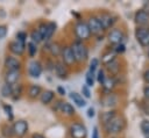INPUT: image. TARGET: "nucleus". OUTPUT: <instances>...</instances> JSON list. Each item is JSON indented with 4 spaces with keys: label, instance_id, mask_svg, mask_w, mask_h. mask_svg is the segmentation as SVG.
<instances>
[{
    "label": "nucleus",
    "instance_id": "8",
    "mask_svg": "<svg viewBox=\"0 0 149 138\" xmlns=\"http://www.w3.org/2000/svg\"><path fill=\"white\" fill-rule=\"evenodd\" d=\"M86 24H87V27L90 29L91 35H99V34H101L104 31V29L101 27V23L99 22L97 16H93V15L90 16L87 22H86Z\"/></svg>",
    "mask_w": 149,
    "mask_h": 138
},
{
    "label": "nucleus",
    "instance_id": "27",
    "mask_svg": "<svg viewBox=\"0 0 149 138\" xmlns=\"http://www.w3.org/2000/svg\"><path fill=\"white\" fill-rule=\"evenodd\" d=\"M21 94H22V86L19 85V83L17 85H14L13 86V89H12V97H13V100L16 101L17 99H20Z\"/></svg>",
    "mask_w": 149,
    "mask_h": 138
},
{
    "label": "nucleus",
    "instance_id": "42",
    "mask_svg": "<svg viewBox=\"0 0 149 138\" xmlns=\"http://www.w3.org/2000/svg\"><path fill=\"white\" fill-rule=\"evenodd\" d=\"M6 35H7V27L3 26V24H1L0 26V39L1 38H5Z\"/></svg>",
    "mask_w": 149,
    "mask_h": 138
},
{
    "label": "nucleus",
    "instance_id": "3",
    "mask_svg": "<svg viewBox=\"0 0 149 138\" xmlns=\"http://www.w3.org/2000/svg\"><path fill=\"white\" fill-rule=\"evenodd\" d=\"M74 34H76L78 41H80V42L87 41L91 37L90 29H88L86 22H84V21H78L74 24Z\"/></svg>",
    "mask_w": 149,
    "mask_h": 138
},
{
    "label": "nucleus",
    "instance_id": "50",
    "mask_svg": "<svg viewBox=\"0 0 149 138\" xmlns=\"http://www.w3.org/2000/svg\"><path fill=\"white\" fill-rule=\"evenodd\" d=\"M148 58H149V50H148Z\"/></svg>",
    "mask_w": 149,
    "mask_h": 138
},
{
    "label": "nucleus",
    "instance_id": "35",
    "mask_svg": "<svg viewBox=\"0 0 149 138\" xmlns=\"http://www.w3.org/2000/svg\"><path fill=\"white\" fill-rule=\"evenodd\" d=\"M115 58H114V53H111V52H108V53H105L104 55V57H102V63L105 64V65H107V64H109L111 61H113Z\"/></svg>",
    "mask_w": 149,
    "mask_h": 138
},
{
    "label": "nucleus",
    "instance_id": "21",
    "mask_svg": "<svg viewBox=\"0 0 149 138\" xmlns=\"http://www.w3.org/2000/svg\"><path fill=\"white\" fill-rule=\"evenodd\" d=\"M55 97V93L52 90H44L43 93H41V96H40V100L43 104H49Z\"/></svg>",
    "mask_w": 149,
    "mask_h": 138
},
{
    "label": "nucleus",
    "instance_id": "16",
    "mask_svg": "<svg viewBox=\"0 0 149 138\" xmlns=\"http://www.w3.org/2000/svg\"><path fill=\"white\" fill-rule=\"evenodd\" d=\"M8 48H9V51L13 55H15V56H22L23 52H24V50H26V44L15 39V41H12L9 43Z\"/></svg>",
    "mask_w": 149,
    "mask_h": 138
},
{
    "label": "nucleus",
    "instance_id": "49",
    "mask_svg": "<svg viewBox=\"0 0 149 138\" xmlns=\"http://www.w3.org/2000/svg\"><path fill=\"white\" fill-rule=\"evenodd\" d=\"M144 137H146V138H149V133H148V135H146Z\"/></svg>",
    "mask_w": 149,
    "mask_h": 138
},
{
    "label": "nucleus",
    "instance_id": "46",
    "mask_svg": "<svg viewBox=\"0 0 149 138\" xmlns=\"http://www.w3.org/2000/svg\"><path fill=\"white\" fill-rule=\"evenodd\" d=\"M93 116H94V109L91 107V108L87 109V117L91 118V117H93Z\"/></svg>",
    "mask_w": 149,
    "mask_h": 138
},
{
    "label": "nucleus",
    "instance_id": "15",
    "mask_svg": "<svg viewBox=\"0 0 149 138\" xmlns=\"http://www.w3.org/2000/svg\"><path fill=\"white\" fill-rule=\"evenodd\" d=\"M54 71H55V74L59 79H66L68 75H69L68 66L63 61H56L55 63V66H54Z\"/></svg>",
    "mask_w": 149,
    "mask_h": 138
},
{
    "label": "nucleus",
    "instance_id": "41",
    "mask_svg": "<svg viewBox=\"0 0 149 138\" xmlns=\"http://www.w3.org/2000/svg\"><path fill=\"white\" fill-rule=\"evenodd\" d=\"M81 93H83L84 97H86V99L91 97V92H90V89H88V87H87L86 85H83V87H81Z\"/></svg>",
    "mask_w": 149,
    "mask_h": 138
},
{
    "label": "nucleus",
    "instance_id": "30",
    "mask_svg": "<svg viewBox=\"0 0 149 138\" xmlns=\"http://www.w3.org/2000/svg\"><path fill=\"white\" fill-rule=\"evenodd\" d=\"M27 50H28V55L30 57H34L37 52V45L33 42H29V43H27Z\"/></svg>",
    "mask_w": 149,
    "mask_h": 138
},
{
    "label": "nucleus",
    "instance_id": "37",
    "mask_svg": "<svg viewBox=\"0 0 149 138\" xmlns=\"http://www.w3.org/2000/svg\"><path fill=\"white\" fill-rule=\"evenodd\" d=\"M98 64H99V60H98L97 58H93V59L91 60V63H90V68H88V72L94 73V71H95V70H97V67H98Z\"/></svg>",
    "mask_w": 149,
    "mask_h": 138
},
{
    "label": "nucleus",
    "instance_id": "1",
    "mask_svg": "<svg viewBox=\"0 0 149 138\" xmlns=\"http://www.w3.org/2000/svg\"><path fill=\"white\" fill-rule=\"evenodd\" d=\"M70 48L72 50V53L74 56L76 61L83 63V61H85L87 59V57H88V49H87V46L83 42L77 39V41H74L70 45Z\"/></svg>",
    "mask_w": 149,
    "mask_h": 138
},
{
    "label": "nucleus",
    "instance_id": "7",
    "mask_svg": "<svg viewBox=\"0 0 149 138\" xmlns=\"http://www.w3.org/2000/svg\"><path fill=\"white\" fill-rule=\"evenodd\" d=\"M70 135L72 138H86L87 130L80 123H72L70 125Z\"/></svg>",
    "mask_w": 149,
    "mask_h": 138
},
{
    "label": "nucleus",
    "instance_id": "32",
    "mask_svg": "<svg viewBox=\"0 0 149 138\" xmlns=\"http://www.w3.org/2000/svg\"><path fill=\"white\" fill-rule=\"evenodd\" d=\"M140 128H141V131L144 136L148 135L149 133V119H143L140 124Z\"/></svg>",
    "mask_w": 149,
    "mask_h": 138
},
{
    "label": "nucleus",
    "instance_id": "23",
    "mask_svg": "<svg viewBox=\"0 0 149 138\" xmlns=\"http://www.w3.org/2000/svg\"><path fill=\"white\" fill-rule=\"evenodd\" d=\"M118 114H116V111L115 110H109V111H106V112H102L101 115H100V121L102 122V124L105 125V124H107L114 116H116Z\"/></svg>",
    "mask_w": 149,
    "mask_h": 138
},
{
    "label": "nucleus",
    "instance_id": "48",
    "mask_svg": "<svg viewBox=\"0 0 149 138\" xmlns=\"http://www.w3.org/2000/svg\"><path fill=\"white\" fill-rule=\"evenodd\" d=\"M33 138H45L43 135H41V133H34L33 135Z\"/></svg>",
    "mask_w": 149,
    "mask_h": 138
},
{
    "label": "nucleus",
    "instance_id": "39",
    "mask_svg": "<svg viewBox=\"0 0 149 138\" xmlns=\"http://www.w3.org/2000/svg\"><path fill=\"white\" fill-rule=\"evenodd\" d=\"M26 38H27V32L24 31H19L16 34V41L21 42V43H26Z\"/></svg>",
    "mask_w": 149,
    "mask_h": 138
},
{
    "label": "nucleus",
    "instance_id": "40",
    "mask_svg": "<svg viewBox=\"0 0 149 138\" xmlns=\"http://www.w3.org/2000/svg\"><path fill=\"white\" fill-rule=\"evenodd\" d=\"M114 51H115L116 53H123V52L126 51V46H125V44H123V43L116 44L115 48H114Z\"/></svg>",
    "mask_w": 149,
    "mask_h": 138
},
{
    "label": "nucleus",
    "instance_id": "17",
    "mask_svg": "<svg viewBox=\"0 0 149 138\" xmlns=\"http://www.w3.org/2000/svg\"><path fill=\"white\" fill-rule=\"evenodd\" d=\"M20 79V71H7L5 73V83L14 86Z\"/></svg>",
    "mask_w": 149,
    "mask_h": 138
},
{
    "label": "nucleus",
    "instance_id": "47",
    "mask_svg": "<svg viewBox=\"0 0 149 138\" xmlns=\"http://www.w3.org/2000/svg\"><path fill=\"white\" fill-rule=\"evenodd\" d=\"M57 92H58V94H61V95H65V89H64L62 86H58V87H57Z\"/></svg>",
    "mask_w": 149,
    "mask_h": 138
},
{
    "label": "nucleus",
    "instance_id": "6",
    "mask_svg": "<svg viewBox=\"0 0 149 138\" xmlns=\"http://www.w3.org/2000/svg\"><path fill=\"white\" fill-rule=\"evenodd\" d=\"M54 110L59 111V112H62L63 115L69 116V117H70V116H73V115L76 114V110H74L73 106H72L71 103H69V102H63V101L57 102L56 106L54 107Z\"/></svg>",
    "mask_w": 149,
    "mask_h": 138
},
{
    "label": "nucleus",
    "instance_id": "14",
    "mask_svg": "<svg viewBox=\"0 0 149 138\" xmlns=\"http://www.w3.org/2000/svg\"><path fill=\"white\" fill-rule=\"evenodd\" d=\"M28 74L31 78H40L42 74V64L38 60H33L28 65Z\"/></svg>",
    "mask_w": 149,
    "mask_h": 138
},
{
    "label": "nucleus",
    "instance_id": "34",
    "mask_svg": "<svg viewBox=\"0 0 149 138\" xmlns=\"http://www.w3.org/2000/svg\"><path fill=\"white\" fill-rule=\"evenodd\" d=\"M2 108H3V110H5V112H6L7 117H8V119H9V121H12V119L14 118L12 106H9V104H3V106H2Z\"/></svg>",
    "mask_w": 149,
    "mask_h": 138
},
{
    "label": "nucleus",
    "instance_id": "25",
    "mask_svg": "<svg viewBox=\"0 0 149 138\" xmlns=\"http://www.w3.org/2000/svg\"><path fill=\"white\" fill-rule=\"evenodd\" d=\"M41 92H42V89L38 85H31L28 89V96L30 99H36L38 95H41Z\"/></svg>",
    "mask_w": 149,
    "mask_h": 138
},
{
    "label": "nucleus",
    "instance_id": "11",
    "mask_svg": "<svg viewBox=\"0 0 149 138\" xmlns=\"http://www.w3.org/2000/svg\"><path fill=\"white\" fill-rule=\"evenodd\" d=\"M13 133L17 137H23L28 131V123L23 119H19L13 124Z\"/></svg>",
    "mask_w": 149,
    "mask_h": 138
},
{
    "label": "nucleus",
    "instance_id": "10",
    "mask_svg": "<svg viewBox=\"0 0 149 138\" xmlns=\"http://www.w3.org/2000/svg\"><path fill=\"white\" fill-rule=\"evenodd\" d=\"M134 20H135V23L137 24V27H148V24H149V13L144 9H139L135 13Z\"/></svg>",
    "mask_w": 149,
    "mask_h": 138
},
{
    "label": "nucleus",
    "instance_id": "9",
    "mask_svg": "<svg viewBox=\"0 0 149 138\" xmlns=\"http://www.w3.org/2000/svg\"><path fill=\"white\" fill-rule=\"evenodd\" d=\"M108 41L109 43L116 45V44H120V43H123V38H125V34L121 29L119 28H113L109 32H108Z\"/></svg>",
    "mask_w": 149,
    "mask_h": 138
},
{
    "label": "nucleus",
    "instance_id": "36",
    "mask_svg": "<svg viewBox=\"0 0 149 138\" xmlns=\"http://www.w3.org/2000/svg\"><path fill=\"white\" fill-rule=\"evenodd\" d=\"M106 78H107V77L105 75V71H104L102 68H100V70L98 71V75H97V80H98V82H99L100 85H102Z\"/></svg>",
    "mask_w": 149,
    "mask_h": 138
},
{
    "label": "nucleus",
    "instance_id": "28",
    "mask_svg": "<svg viewBox=\"0 0 149 138\" xmlns=\"http://www.w3.org/2000/svg\"><path fill=\"white\" fill-rule=\"evenodd\" d=\"M12 89H13V86H9L7 83H5L2 87H1V95L3 97H9L12 96Z\"/></svg>",
    "mask_w": 149,
    "mask_h": 138
},
{
    "label": "nucleus",
    "instance_id": "38",
    "mask_svg": "<svg viewBox=\"0 0 149 138\" xmlns=\"http://www.w3.org/2000/svg\"><path fill=\"white\" fill-rule=\"evenodd\" d=\"M36 30L38 31V34L42 36V39H43V37L45 35V31H47V23H40V26Z\"/></svg>",
    "mask_w": 149,
    "mask_h": 138
},
{
    "label": "nucleus",
    "instance_id": "43",
    "mask_svg": "<svg viewBox=\"0 0 149 138\" xmlns=\"http://www.w3.org/2000/svg\"><path fill=\"white\" fill-rule=\"evenodd\" d=\"M143 94H144V97L147 100H149V86H146L143 88Z\"/></svg>",
    "mask_w": 149,
    "mask_h": 138
},
{
    "label": "nucleus",
    "instance_id": "19",
    "mask_svg": "<svg viewBox=\"0 0 149 138\" xmlns=\"http://www.w3.org/2000/svg\"><path fill=\"white\" fill-rule=\"evenodd\" d=\"M70 99H71V100L73 101V103H74L76 106H78V107H85V106H86L85 99H84L80 94H78V93H76V92L70 93Z\"/></svg>",
    "mask_w": 149,
    "mask_h": 138
},
{
    "label": "nucleus",
    "instance_id": "18",
    "mask_svg": "<svg viewBox=\"0 0 149 138\" xmlns=\"http://www.w3.org/2000/svg\"><path fill=\"white\" fill-rule=\"evenodd\" d=\"M100 102L102 103L104 107H112V106H115V104L118 103V97H116L115 94L108 93V94H106V95L100 100Z\"/></svg>",
    "mask_w": 149,
    "mask_h": 138
},
{
    "label": "nucleus",
    "instance_id": "12",
    "mask_svg": "<svg viewBox=\"0 0 149 138\" xmlns=\"http://www.w3.org/2000/svg\"><path fill=\"white\" fill-rule=\"evenodd\" d=\"M3 65L7 68V71H20L21 68V61L13 56H7L5 58Z\"/></svg>",
    "mask_w": 149,
    "mask_h": 138
},
{
    "label": "nucleus",
    "instance_id": "45",
    "mask_svg": "<svg viewBox=\"0 0 149 138\" xmlns=\"http://www.w3.org/2000/svg\"><path fill=\"white\" fill-rule=\"evenodd\" d=\"M143 79H144V81H146L147 83H149V70L144 71V73H143Z\"/></svg>",
    "mask_w": 149,
    "mask_h": 138
},
{
    "label": "nucleus",
    "instance_id": "20",
    "mask_svg": "<svg viewBox=\"0 0 149 138\" xmlns=\"http://www.w3.org/2000/svg\"><path fill=\"white\" fill-rule=\"evenodd\" d=\"M56 28H57V26H56L55 22H49V23H47V31H45V35H44V37H43V41L48 42V41L52 37V35L55 34Z\"/></svg>",
    "mask_w": 149,
    "mask_h": 138
},
{
    "label": "nucleus",
    "instance_id": "29",
    "mask_svg": "<svg viewBox=\"0 0 149 138\" xmlns=\"http://www.w3.org/2000/svg\"><path fill=\"white\" fill-rule=\"evenodd\" d=\"M30 38H31V42L35 43V44H37V43H40V42L43 41V39H42V36L38 34V31H37L36 29H34V30L30 32Z\"/></svg>",
    "mask_w": 149,
    "mask_h": 138
},
{
    "label": "nucleus",
    "instance_id": "13",
    "mask_svg": "<svg viewBox=\"0 0 149 138\" xmlns=\"http://www.w3.org/2000/svg\"><path fill=\"white\" fill-rule=\"evenodd\" d=\"M62 61L66 65V66H72L74 63H76V59H74V56L72 53V50L70 46H64L62 49Z\"/></svg>",
    "mask_w": 149,
    "mask_h": 138
},
{
    "label": "nucleus",
    "instance_id": "2",
    "mask_svg": "<svg viewBox=\"0 0 149 138\" xmlns=\"http://www.w3.org/2000/svg\"><path fill=\"white\" fill-rule=\"evenodd\" d=\"M104 126H105V130L107 133H111V135L120 133L126 126V121L121 115H116Z\"/></svg>",
    "mask_w": 149,
    "mask_h": 138
},
{
    "label": "nucleus",
    "instance_id": "4",
    "mask_svg": "<svg viewBox=\"0 0 149 138\" xmlns=\"http://www.w3.org/2000/svg\"><path fill=\"white\" fill-rule=\"evenodd\" d=\"M135 38L142 46H149V26L137 27L135 29Z\"/></svg>",
    "mask_w": 149,
    "mask_h": 138
},
{
    "label": "nucleus",
    "instance_id": "22",
    "mask_svg": "<svg viewBox=\"0 0 149 138\" xmlns=\"http://www.w3.org/2000/svg\"><path fill=\"white\" fill-rule=\"evenodd\" d=\"M62 46L57 43V42H54V43H50L49 45H48V50H49V52L52 55V56H55V57H58L61 53H62Z\"/></svg>",
    "mask_w": 149,
    "mask_h": 138
},
{
    "label": "nucleus",
    "instance_id": "33",
    "mask_svg": "<svg viewBox=\"0 0 149 138\" xmlns=\"http://www.w3.org/2000/svg\"><path fill=\"white\" fill-rule=\"evenodd\" d=\"M94 73L92 72H87L86 73V86L87 87H92L94 85Z\"/></svg>",
    "mask_w": 149,
    "mask_h": 138
},
{
    "label": "nucleus",
    "instance_id": "31",
    "mask_svg": "<svg viewBox=\"0 0 149 138\" xmlns=\"http://www.w3.org/2000/svg\"><path fill=\"white\" fill-rule=\"evenodd\" d=\"M2 135L6 137V138H12L13 137V128L12 126H9L8 124H6V125H3L2 126Z\"/></svg>",
    "mask_w": 149,
    "mask_h": 138
},
{
    "label": "nucleus",
    "instance_id": "26",
    "mask_svg": "<svg viewBox=\"0 0 149 138\" xmlns=\"http://www.w3.org/2000/svg\"><path fill=\"white\" fill-rule=\"evenodd\" d=\"M106 67H107V70L109 71V73L111 74H113V75H116L118 74V72L120 71V66H119V63L114 59L113 61H111L109 64H107L106 65Z\"/></svg>",
    "mask_w": 149,
    "mask_h": 138
},
{
    "label": "nucleus",
    "instance_id": "44",
    "mask_svg": "<svg viewBox=\"0 0 149 138\" xmlns=\"http://www.w3.org/2000/svg\"><path fill=\"white\" fill-rule=\"evenodd\" d=\"M92 138H99V131L98 128H93V132H92Z\"/></svg>",
    "mask_w": 149,
    "mask_h": 138
},
{
    "label": "nucleus",
    "instance_id": "5",
    "mask_svg": "<svg viewBox=\"0 0 149 138\" xmlns=\"http://www.w3.org/2000/svg\"><path fill=\"white\" fill-rule=\"evenodd\" d=\"M97 17H98L99 22L101 23V27H102L104 30L112 28L114 26V23L116 22V16H114L111 13H101Z\"/></svg>",
    "mask_w": 149,
    "mask_h": 138
},
{
    "label": "nucleus",
    "instance_id": "24",
    "mask_svg": "<svg viewBox=\"0 0 149 138\" xmlns=\"http://www.w3.org/2000/svg\"><path fill=\"white\" fill-rule=\"evenodd\" d=\"M115 85H116V82H115V79L114 78H106L105 81H104V83L101 86H102V88H104L105 92L111 93V90L114 88Z\"/></svg>",
    "mask_w": 149,
    "mask_h": 138
}]
</instances>
